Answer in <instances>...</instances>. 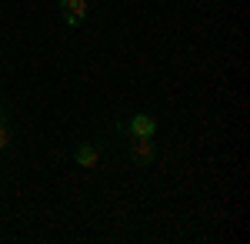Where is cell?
I'll return each instance as SVG.
<instances>
[{"label":"cell","instance_id":"5b68a950","mask_svg":"<svg viewBox=\"0 0 250 244\" xmlns=\"http://www.w3.org/2000/svg\"><path fill=\"white\" fill-rule=\"evenodd\" d=\"M10 144V127H7V121L0 117V147H7Z\"/></svg>","mask_w":250,"mask_h":244},{"label":"cell","instance_id":"277c9868","mask_svg":"<svg viewBox=\"0 0 250 244\" xmlns=\"http://www.w3.org/2000/svg\"><path fill=\"white\" fill-rule=\"evenodd\" d=\"M134 157L137 161H150V157H154V137H137Z\"/></svg>","mask_w":250,"mask_h":244},{"label":"cell","instance_id":"6da1fadb","mask_svg":"<svg viewBox=\"0 0 250 244\" xmlns=\"http://www.w3.org/2000/svg\"><path fill=\"white\" fill-rule=\"evenodd\" d=\"M87 0H63L60 3V10H63V20L70 24V27H80L83 24V17H87Z\"/></svg>","mask_w":250,"mask_h":244},{"label":"cell","instance_id":"8992f818","mask_svg":"<svg viewBox=\"0 0 250 244\" xmlns=\"http://www.w3.org/2000/svg\"><path fill=\"white\" fill-rule=\"evenodd\" d=\"M87 3H90V0H87Z\"/></svg>","mask_w":250,"mask_h":244},{"label":"cell","instance_id":"3957f363","mask_svg":"<svg viewBox=\"0 0 250 244\" xmlns=\"http://www.w3.org/2000/svg\"><path fill=\"white\" fill-rule=\"evenodd\" d=\"M97 161H100V150L94 144H80L77 147V164L80 168H97Z\"/></svg>","mask_w":250,"mask_h":244},{"label":"cell","instance_id":"7a4b0ae2","mask_svg":"<svg viewBox=\"0 0 250 244\" xmlns=\"http://www.w3.org/2000/svg\"><path fill=\"white\" fill-rule=\"evenodd\" d=\"M127 131L134 134V137H154L157 121L150 117V114H134V117H130V124H127Z\"/></svg>","mask_w":250,"mask_h":244}]
</instances>
